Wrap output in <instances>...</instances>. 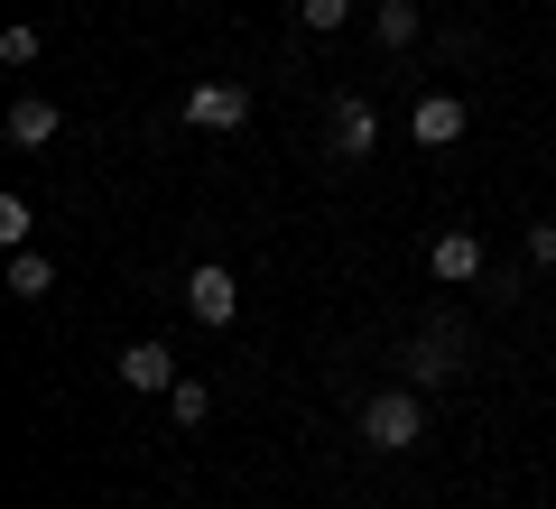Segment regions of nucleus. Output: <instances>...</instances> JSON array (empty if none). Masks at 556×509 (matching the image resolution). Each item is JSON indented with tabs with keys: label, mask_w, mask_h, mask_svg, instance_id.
<instances>
[{
	"label": "nucleus",
	"mask_w": 556,
	"mask_h": 509,
	"mask_svg": "<svg viewBox=\"0 0 556 509\" xmlns=\"http://www.w3.org/2000/svg\"><path fill=\"white\" fill-rule=\"evenodd\" d=\"M56 288V259H38V251H10V296H47Z\"/></svg>",
	"instance_id": "11"
},
{
	"label": "nucleus",
	"mask_w": 556,
	"mask_h": 509,
	"mask_svg": "<svg viewBox=\"0 0 556 509\" xmlns=\"http://www.w3.org/2000/svg\"><path fill=\"white\" fill-rule=\"evenodd\" d=\"M204 408H214L204 380H177V390H167V417H177V427H204Z\"/></svg>",
	"instance_id": "12"
},
{
	"label": "nucleus",
	"mask_w": 556,
	"mask_h": 509,
	"mask_svg": "<svg viewBox=\"0 0 556 509\" xmlns=\"http://www.w3.org/2000/svg\"><path fill=\"white\" fill-rule=\"evenodd\" d=\"M529 269H556V222H529Z\"/></svg>",
	"instance_id": "16"
},
{
	"label": "nucleus",
	"mask_w": 556,
	"mask_h": 509,
	"mask_svg": "<svg viewBox=\"0 0 556 509\" xmlns=\"http://www.w3.org/2000/svg\"><path fill=\"white\" fill-rule=\"evenodd\" d=\"M0 65H38V28H28V20L0 28Z\"/></svg>",
	"instance_id": "15"
},
{
	"label": "nucleus",
	"mask_w": 556,
	"mask_h": 509,
	"mask_svg": "<svg viewBox=\"0 0 556 509\" xmlns=\"http://www.w3.org/2000/svg\"><path fill=\"white\" fill-rule=\"evenodd\" d=\"M464 120H473V112H464L455 93H417V112H408V139H417V149H455V139H464Z\"/></svg>",
	"instance_id": "3"
},
{
	"label": "nucleus",
	"mask_w": 556,
	"mask_h": 509,
	"mask_svg": "<svg viewBox=\"0 0 556 509\" xmlns=\"http://www.w3.org/2000/svg\"><path fill=\"white\" fill-rule=\"evenodd\" d=\"M47 139H56V102L20 93V102H10V149H47Z\"/></svg>",
	"instance_id": "8"
},
{
	"label": "nucleus",
	"mask_w": 556,
	"mask_h": 509,
	"mask_svg": "<svg viewBox=\"0 0 556 509\" xmlns=\"http://www.w3.org/2000/svg\"><path fill=\"white\" fill-rule=\"evenodd\" d=\"M417 435H427L417 390H380V398H362V445H371V454H408Z\"/></svg>",
	"instance_id": "1"
},
{
	"label": "nucleus",
	"mask_w": 556,
	"mask_h": 509,
	"mask_svg": "<svg viewBox=\"0 0 556 509\" xmlns=\"http://www.w3.org/2000/svg\"><path fill=\"white\" fill-rule=\"evenodd\" d=\"M417 28H427V20H417V0H380V10H371V38L380 47H417Z\"/></svg>",
	"instance_id": "10"
},
{
	"label": "nucleus",
	"mask_w": 556,
	"mask_h": 509,
	"mask_svg": "<svg viewBox=\"0 0 556 509\" xmlns=\"http://www.w3.org/2000/svg\"><path fill=\"white\" fill-rule=\"evenodd\" d=\"M121 380H130V390H177V353H167V343H130V353H121Z\"/></svg>",
	"instance_id": "7"
},
{
	"label": "nucleus",
	"mask_w": 556,
	"mask_h": 509,
	"mask_svg": "<svg viewBox=\"0 0 556 509\" xmlns=\"http://www.w3.org/2000/svg\"><path fill=\"white\" fill-rule=\"evenodd\" d=\"M28 232H38V214H28V195H0V241H10V251H28Z\"/></svg>",
	"instance_id": "13"
},
{
	"label": "nucleus",
	"mask_w": 556,
	"mask_h": 509,
	"mask_svg": "<svg viewBox=\"0 0 556 509\" xmlns=\"http://www.w3.org/2000/svg\"><path fill=\"white\" fill-rule=\"evenodd\" d=\"M371 139H380V112L353 93V102L334 112V149H343V157H371Z\"/></svg>",
	"instance_id": "9"
},
{
	"label": "nucleus",
	"mask_w": 556,
	"mask_h": 509,
	"mask_svg": "<svg viewBox=\"0 0 556 509\" xmlns=\"http://www.w3.org/2000/svg\"><path fill=\"white\" fill-rule=\"evenodd\" d=\"M455 361H464V333H455V325H427V333H417V353H408V371L427 380V390H445Z\"/></svg>",
	"instance_id": "6"
},
{
	"label": "nucleus",
	"mask_w": 556,
	"mask_h": 509,
	"mask_svg": "<svg viewBox=\"0 0 556 509\" xmlns=\"http://www.w3.org/2000/svg\"><path fill=\"white\" fill-rule=\"evenodd\" d=\"M298 20H306V28H325V38H334V28L353 20V0H298Z\"/></svg>",
	"instance_id": "14"
},
{
	"label": "nucleus",
	"mask_w": 556,
	"mask_h": 509,
	"mask_svg": "<svg viewBox=\"0 0 556 509\" xmlns=\"http://www.w3.org/2000/svg\"><path fill=\"white\" fill-rule=\"evenodd\" d=\"M427 278H445V288H464V278H482V232H437L427 241Z\"/></svg>",
	"instance_id": "5"
},
{
	"label": "nucleus",
	"mask_w": 556,
	"mask_h": 509,
	"mask_svg": "<svg viewBox=\"0 0 556 509\" xmlns=\"http://www.w3.org/2000/svg\"><path fill=\"white\" fill-rule=\"evenodd\" d=\"M186 315H195V325H232V315H241V288H232V269H214V259H204V269L186 278Z\"/></svg>",
	"instance_id": "4"
},
{
	"label": "nucleus",
	"mask_w": 556,
	"mask_h": 509,
	"mask_svg": "<svg viewBox=\"0 0 556 509\" xmlns=\"http://www.w3.org/2000/svg\"><path fill=\"white\" fill-rule=\"evenodd\" d=\"M186 120H195V130H241V120H251V84H232V75H204L195 93H186Z\"/></svg>",
	"instance_id": "2"
}]
</instances>
